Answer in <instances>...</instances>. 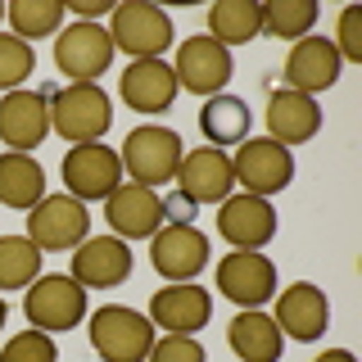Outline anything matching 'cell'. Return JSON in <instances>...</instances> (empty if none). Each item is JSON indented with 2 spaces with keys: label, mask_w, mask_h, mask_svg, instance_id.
Instances as JSON below:
<instances>
[{
  "label": "cell",
  "mask_w": 362,
  "mask_h": 362,
  "mask_svg": "<svg viewBox=\"0 0 362 362\" xmlns=\"http://www.w3.org/2000/svg\"><path fill=\"white\" fill-rule=\"evenodd\" d=\"M50 100V127L73 145H90L113 127V105L95 82H68L59 90H45Z\"/></svg>",
  "instance_id": "6da1fadb"
},
{
  "label": "cell",
  "mask_w": 362,
  "mask_h": 362,
  "mask_svg": "<svg viewBox=\"0 0 362 362\" xmlns=\"http://www.w3.org/2000/svg\"><path fill=\"white\" fill-rule=\"evenodd\" d=\"M90 349L105 362H145L154 349V322L127 303H105L90 313Z\"/></svg>",
  "instance_id": "7a4b0ae2"
},
{
  "label": "cell",
  "mask_w": 362,
  "mask_h": 362,
  "mask_svg": "<svg viewBox=\"0 0 362 362\" xmlns=\"http://www.w3.org/2000/svg\"><path fill=\"white\" fill-rule=\"evenodd\" d=\"M23 317L32 322V331H73L86 317V290L77 286L68 272H54V276H37L28 290H23Z\"/></svg>",
  "instance_id": "3957f363"
},
{
  "label": "cell",
  "mask_w": 362,
  "mask_h": 362,
  "mask_svg": "<svg viewBox=\"0 0 362 362\" xmlns=\"http://www.w3.org/2000/svg\"><path fill=\"white\" fill-rule=\"evenodd\" d=\"M231 173H235V186H245V195H281L290 190L294 181V154L286 145H276L272 136H254V141H240V150L231 158Z\"/></svg>",
  "instance_id": "277c9868"
},
{
  "label": "cell",
  "mask_w": 362,
  "mask_h": 362,
  "mask_svg": "<svg viewBox=\"0 0 362 362\" xmlns=\"http://www.w3.org/2000/svg\"><path fill=\"white\" fill-rule=\"evenodd\" d=\"M181 136L173 127H136L122 145V173H127L136 186H158V181H173L181 168Z\"/></svg>",
  "instance_id": "5b68a950"
},
{
  "label": "cell",
  "mask_w": 362,
  "mask_h": 362,
  "mask_svg": "<svg viewBox=\"0 0 362 362\" xmlns=\"http://www.w3.org/2000/svg\"><path fill=\"white\" fill-rule=\"evenodd\" d=\"M150 263L158 276H168L173 286L195 281L209 267V235L195 222H168L150 235Z\"/></svg>",
  "instance_id": "8992f818"
},
{
  "label": "cell",
  "mask_w": 362,
  "mask_h": 362,
  "mask_svg": "<svg viewBox=\"0 0 362 362\" xmlns=\"http://www.w3.org/2000/svg\"><path fill=\"white\" fill-rule=\"evenodd\" d=\"M109 41H113V50H127L132 59H158V54L173 45V18L158 5L127 0V5L113 9Z\"/></svg>",
  "instance_id": "52a82bcc"
},
{
  "label": "cell",
  "mask_w": 362,
  "mask_h": 362,
  "mask_svg": "<svg viewBox=\"0 0 362 362\" xmlns=\"http://www.w3.org/2000/svg\"><path fill=\"white\" fill-rule=\"evenodd\" d=\"M235 64H231V50L218 45L213 37H186L177 45V59H173V77L181 90L190 95H222V86L231 82Z\"/></svg>",
  "instance_id": "ba28073f"
},
{
  "label": "cell",
  "mask_w": 362,
  "mask_h": 362,
  "mask_svg": "<svg viewBox=\"0 0 362 362\" xmlns=\"http://www.w3.org/2000/svg\"><path fill=\"white\" fill-rule=\"evenodd\" d=\"M109 64H113V41L109 28H100V23L77 18L73 28L54 37V68L68 82H95L100 73H109Z\"/></svg>",
  "instance_id": "9c48e42d"
},
{
  "label": "cell",
  "mask_w": 362,
  "mask_h": 362,
  "mask_svg": "<svg viewBox=\"0 0 362 362\" xmlns=\"http://www.w3.org/2000/svg\"><path fill=\"white\" fill-rule=\"evenodd\" d=\"M90 231V213L82 199L73 195H45L37 209H28V240L41 249H50V254H59V249H73L82 245Z\"/></svg>",
  "instance_id": "30bf717a"
},
{
  "label": "cell",
  "mask_w": 362,
  "mask_h": 362,
  "mask_svg": "<svg viewBox=\"0 0 362 362\" xmlns=\"http://www.w3.org/2000/svg\"><path fill=\"white\" fill-rule=\"evenodd\" d=\"M64 186L73 199H109L122 186V158L118 150L90 141V145H73L64 154Z\"/></svg>",
  "instance_id": "8fae6325"
},
{
  "label": "cell",
  "mask_w": 362,
  "mask_h": 362,
  "mask_svg": "<svg viewBox=\"0 0 362 362\" xmlns=\"http://www.w3.org/2000/svg\"><path fill=\"white\" fill-rule=\"evenodd\" d=\"M177 195H186L190 204H222L235 190V173H231V154L213 150V145H199V150L181 154L177 168Z\"/></svg>",
  "instance_id": "7c38bea8"
},
{
  "label": "cell",
  "mask_w": 362,
  "mask_h": 362,
  "mask_svg": "<svg viewBox=\"0 0 362 362\" xmlns=\"http://www.w3.org/2000/svg\"><path fill=\"white\" fill-rule=\"evenodd\" d=\"M218 290L240 308H258L276 294V267L258 249H235L218 263Z\"/></svg>",
  "instance_id": "4fadbf2b"
},
{
  "label": "cell",
  "mask_w": 362,
  "mask_h": 362,
  "mask_svg": "<svg viewBox=\"0 0 362 362\" xmlns=\"http://www.w3.org/2000/svg\"><path fill=\"white\" fill-rule=\"evenodd\" d=\"M68 276L82 290H113L132 276V249L118 235H90V240L77 245L73 254V272Z\"/></svg>",
  "instance_id": "5bb4252c"
},
{
  "label": "cell",
  "mask_w": 362,
  "mask_h": 362,
  "mask_svg": "<svg viewBox=\"0 0 362 362\" xmlns=\"http://www.w3.org/2000/svg\"><path fill=\"white\" fill-rule=\"evenodd\" d=\"M50 136V100L45 90H9L0 100V141L14 154H32Z\"/></svg>",
  "instance_id": "9a60e30c"
},
{
  "label": "cell",
  "mask_w": 362,
  "mask_h": 362,
  "mask_svg": "<svg viewBox=\"0 0 362 362\" xmlns=\"http://www.w3.org/2000/svg\"><path fill=\"white\" fill-rule=\"evenodd\" d=\"M272 322L281 326V335L299 339V344H313L331 326V303H326V294L313 281H294L290 290L276 294V317Z\"/></svg>",
  "instance_id": "2e32d148"
},
{
  "label": "cell",
  "mask_w": 362,
  "mask_h": 362,
  "mask_svg": "<svg viewBox=\"0 0 362 362\" xmlns=\"http://www.w3.org/2000/svg\"><path fill=\"white\" fill-rule=\"evenodd\" d=\"M105 218L118 231V240H145L163 226V195L150 186H136V181H122L105 199Z\"/></svg>",
  "instance_id": "e0dca14e"
},
{
  "label": "cell",
  "mask_w": 362,
  "mask_h": 362,
  "mask_svg": "<svg viewBox=\"0 0 362 362\" xmlns=\"http://www.w3.org/2000/svg\"><path fill=\"white\" fill-rule=\"evenodd\" d=\"M339 68H344V59H339L331 37H303L290 45L286 86L299 90V95H317V90H331L339 82Z\"/></svg>",
  "instance_id": "ac0fdd59"
},
{
  "label": "cell",
  "mask_w": 362,
  "mask_h": 362,
  "mask_svg": "<svg viewBox=\"0 0 362 362\" xmlns=\"http://www.w3.org/2000/svg\"><path fill=\"white\" fill-rule=\"evenodd\" d=\"M218 235L231 249H263L276 235V209L258 195H226L218 213Z\"/></svg>",
  "instance_id": "d6986e66"
},
{
  "label": "cell",
  "mask_w": 362,
  "mask_h": 362,
  "mask_svg": "<svg viewBox=\"0 0 362 362\" xmlns=\"http://www.w3.org/2000/svg\"><path fill=\"white\" fill-rule=\"evenodd\" d=\"M118 95L122 105L136 113H168L177 100V77L173 64L163 59H132L118 77Z\"/></svg>",
  "instance_id": "ffe728a7"
},
{
  "label": "cell",
  "mask_w": 362,
  "mask_h": 362,
  "mask_svg": "<svg viewBox=\"0 0 362 362\" xmlns=\"http://www.w3.org/2000/svg\"><path fill=\"white\" fill-rule=\"evenodd\" d=\"M209 317H213V299L195 281L163 286V290L150 294V322L163 326L168 335H195L199 326H209Z\"/></svg>",
  "instance_id": "44dd1931"
},
{
  "label": "cell",
  "mask_w": 362,
  "mask_h": 362,
  "mask_svg": "<svg viewBox=\"0 0 362 362\" xmlns=\"http://www.w3.org/2000/svg\"><path fill=\"white\" fill-rule=\"evenodd\" d=\"M267 132L276 145H303L322 132V109H317L313 95H299V90L281 86L267 95Z\"/></svg>",
  "instance_id": "7402d4cb"
},
{
  "label": "cell",
  "mask_w": 362,
  "mask_h": 362,
  "mask_svg": "<svg viewBox=\"0 0 362 362\" xmlns=\"http://www.w3.org/2000/svg\"><path fill=\"white\" fill-rule=\"evenodd\" d=\"M226 344L240 362H281V326L258 308H240L226 322Z\"/></svg>",
  "instance_id": "603a6c76"
},
{
  "label": "cell",
  "mask_w": 362,
  "mask_h": 362,
  "mask_svg": "<svg viewBox=\"0 0 362 362\" xmlns=\"http://www.w3.org/2000/svg\"><path fill=\"white\" fill-rule=\"evenodd\" d=\"M45 199V173L32 154H0V204L5 209H37Z\"/></svg>",
  "instance_id": "cb8c5ba5"
},
{
  "label": "cell",
  "mask_w": 362,
  "mask_h": 362,
  "mask_svg": "<svg viewBox=\"0 0 362 362\" xmlns=\"http://www.w3.org/2000/svg\"><path fill=\"white\" fill-rule=\"evenodd\" d=\"M199 132L213 150L249 141V105L240 95H209L199 109Z\"/></svg>",
  "instance_id": "d4e9b609"
},
{
  "label": "cell",
  "mask_w": 362,
  "mask_h": 362,
  "mask_svg": "<svg viewBox=\"0 0 362 362\" xmlns=\"http://www.w3.org/2000/svg\"><path fill=\"white\" fill-rule=\"evenodd\" d=\"M263 32V5L258 0H218L209 9V37L218 45H245Z\"/></svg>",
  "instance_id": "484cf974"
},
{
  "label": "cell",
  "mask_w": 362,
  "mask_h": 362,
  "mask_svg": "<svg viewBox=\"0 0 362 362\" xmlns=\"http://www.w3.org/2000/svg\"><path fill=\"white\" fill-rule=\"evenodd\" d=\"M64 0H14V5H5V18L9 28H14L18 41H41V37H59L64 28Z\"/></svg>",
  "instance_id": "4316f807"
},
{
  "label": "cell",
  "mask_w": 362,
  "mask_h": 362,
  "mask_svg": "<svg viewBox=\"0 0 362 362\" xmlns=\"http://www.w3.org/2000/svg\"><path fill=\"white\" fill-rule=\"evenodd\" d=\"M41 258L28 235H0V290H28L41 276Z\"/></svg>",
  "instance_id": "83f0119b"
},
{
  "label": "cell",
  "mask_w": 362,
  "mask_h": 362,
  "mask_svg": "<svg viewBox=\"0 0 362 362\" xmlns=\"http://www.w3.org/2000/svg\"><path fill=\"white\" fill-rule=\"evenodd\" d=\"M317 14L322 9L313 0H272V5H263V32L281 41H303L313 32Z\"/></svg>",
  "instance_id": "f1b7e54d"
},
{
  "label": "cell",
  "mask_w": 362,
  "mask_h": 362,
  "mask_svg": "<svg viewBox=\"0 0 362 362\" xmlns=\"http://www.w3.org/2000/svg\"><path fill=\"white\" fill-rule=\"evenodd\" d=\"M37 73V50L18 37H5L0 32V90H23V82Z\"/></svg>",
  "instance_id": "f546056e"
},
{
  "label": "cell",
  "mask_w": 362,
  "mask_h": 362,
  "mask_svg": "<svg viewBox=\"0 0 362 362\" xmlns=\"http://www.w3.org/2000/svg\"><path fill=\"white\" fill-rule=\"evenodd\" d=\"M0 362H59V349L45 331H23L0 349Z\"/></svg>",
  "instance_id": "4dcf8cb0"
},
{
  "label": "cell",
  "mask_w": 362,
  "mask_h": 362,
  "mask_svg": "<svg viewBox=\"0 0 362 362\" xmlns=\"http://www.w3.org/2000/svg\"><path fill=\"white\" fill-rule=\"evenodd\" d=\"M150 362H204V344H199L195 335H168V339H154Z\"/></svg>",
  "instance_id": "1f68e13d"
},
{
  "label": "cell",
  "mask_w": 362,
  "mask_h": 362,
  "mask_svg": "<svg viewBox=\"0 0 362 362\" xmlns=\"http://www.w3.org/2000/svg\"><path fill=\"white\" fill-rule=\"evenodd\" d=\"M335 50H339V59L362 64V37H358V9L354 5L339 9V41H335Z\"/></svg>",
  "instance_id": "d6a6232c"
},
{
  "label": "cell",
  "mask_w": 362,
  "mask_h": 362,
  "mask_svg": "<svg viewBox=\"0 0 362 362\" xmlns=\"http://www.w3.org/2000/svg\"><path fill=\"white\" fill-rule=\"evenodd\" d=\"M163 218L168 222H190V218H195V204H190L186 195H168L163 199Z\"/></svg>",
  "instance_id": "836d02e7"
},
{
  "label": "cell",
  "mask_w": 362,
  "mask_h": 362,
  "mask_svg": "<svg viewBox=\"0 0 362 362\" xmlns=\"http://www.w3.org/2000/svg\"><path fill=\"white\" fill-rule=\"evenodd\" d=\"M64 9L82 14V23H95V14H105V9H109V0H68Z\"/></svg>",
  "instance_id": "e575fe53"
},
{
  "label": "cell",
  "mask_w": 362,
  "mask_h": 362,
  "mask_svg": "<svg viewBox=\"0 0 362 362\" xmlns=\"http://www.w3.org/2000/svg\"><path fill=\"white\" fill-rule=\"evenodd\" d=\"M313 362H358L354 354H349V349H326L322 358H313Z\"/></svg>",
  "instance_id": "d590c367"
},
{
  "label": "cell",
  "mask_w": 362,
  "mask_h": 362,
  "mask_svg": "<svg viewBox=\"0 0 362 362\" xmlns=\"http://www.w3.org/2000/svg\"><path fill=\"white\" fill-rule=\"evenodd\" d=\"M5 317H9V308H5V294H0V326H5Z\"/></svg>",
  "instance_id": "8d00e7d4"
},
{
  "label": "cell",
  "mask_w": 362,
  "mask_h": 362,
  "mask_svg": "<svg viewBox=\"0 0 362 362\" xmlns=\"http://www.w3.org/2000/svg\"><path fill=\"white\" fill-rule=\"evenodd\" d=\"M0 18H5V5H0Z\"/></svg>",
  "instance_id": "74e56055"
}]
</instances>
